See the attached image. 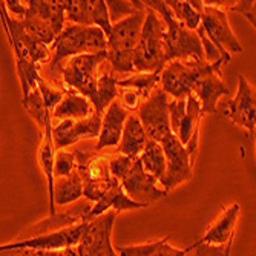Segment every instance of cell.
Wrapping results in <instances>:
<instances>
[{
	"mask_svg": "<svg viewBox=\"0 0 256 256\" xmlns=\"http://www.w3.org/2000/svg\"><path fill=\"white\" fill-rule=\"evenodd\" d=\"M168 94L161 89H155L152 96L142 102L138 108V120L142 122L146 135L152 142L158 143L166 156V175L161 180L160 186L166 192L175 189L181 182L192 180V156L198 149L200 130L192 135L188 144H181L176 135L172 134L169 126L168 112Z\"/></svg>",
	"mask_w": 256,
	"mask_h": 256,
	"instance_id": "6da1fadb",
	"label": "cell"
},
{
	"mask_svg": "<svg viewBox=\"0 0 256 256\" xmlns=\"http://www.w3.org/2000/svg\"><path fill=\"white\" fill-rule=\"evenodd\" d=\"M50 51L51 60L48 74L56 83H58L62 63L76 56L106 51V36L97 26H80L68 23L50 46Z\"/></svg>",
	"mask_w": 256,
	"mask_h": 256,
	"instance_id": "7a4b0ae2",
	"label": "cell"
},
{
	"mask_svg": "<svg viewBox=\"0 0 256 256\" xmlns=\"http://www.w3.org/2000/svg\"><path fill=\"white\" fill-rule=\"evenodd\" d=\"M144 6L155 11L166 26L164 46L166 60L181 62H204L201 42L196 31L188 30L181 22H178L172 11L168 8L164 0H144Z\"/></svg>",
	"mask_w": 256,
	"mask_h": 256,
	"instance_id": "3957f363",
	"label": "cell"
},
{
	"mask_svg": "<svg viewBox=\"0 0 256 256\" xmlns=\"http://www.w3.org/2000/svg\"><path fill=\"white\" fill-rule=\"evenodd\" d=\"M146 18V6L136 10L132 16L112 23V30L106 37V60L110 63L115 72L134 71V52L142 34Z\"/></svg>",
	"mask_w": 256,
	"mask_h": 256,
	"instance_id": "277c9868",
	"label": "cell"
},
{
	"mask_svg": "<svg viewBox=\"0 0 256 256\" xmlns=\"http://www.w3.org/2000/svg\"><path fill=\"white\" fill-rule=\"evenodd\" d=\"M164 34L166 26L162 20L155 11L146 8V18L132 58L134 71L144 74H160L168 64Z\"/></svg>",
	"mask_w": 256,
	"mask_h": 256,
	"instance_id": "5b68a950",
	"label": "cell"
},
{
	"mask_svg": "<svg viewBox=\"0 0 256 256\" xmlns=\"http://www.w3.org/2000/svg\"><path fill=\"white\" fill-rule=\"evenodd\" d=\"M224 64V58H220L216 63L181 60L169 62L160 72V89L164 90L168 96H172L174 100H184L186 97L192 94L194 86L200 78H202L208 72L221 74V68Z\"/></svg>",
	"mask_w": 256,
	"mask_h": 256,
	"instance_id": "8992f818",
	"label": "cell"
},
{
	"mask_svg": "<svg viewBox=\"0 0 256 256\" xmlns=\"http://www.w3.org/2000/svg\"><path fill=\"white\" fill-rule=\"evenodd\" d=\"M72 152L77 161V172L83 181V196L94 202L100 201L110 186L118 181L109 174L108 155H103L96 149L86 150L82 148H76Z\"/></svg>",
	"mask_w": 256,
	"mask_h": 256,
	"instance_id": "52a82bcc",
	"label": "cell"
},
{
	"mask_svg": "<svg viewBox=\"0 0 256 256\" xmlns=\"http://www.w3.org/2000/svg\"><path fill=\"white\" fill-rule=\"evenodd\" d=\"M104 60L106 51L71 57L69 62L60 69L63 88L77 92V94L86 97L90 102L97 88V68Z\"/></svg>",
	"mask_w": 256,
	"mask_h": 256,
	"instance_id": "ba28073f",
	"label": "cell"
},
{
	"mask_svg": "<svg viewBox=\"0 0 256 256\" xmlns=\"http://www.w3.org/2000/svg\"><path fill=\"white\" fill-rule=\"evenodd\" d=\"M201 26L207 38L216 46L221 58H224L226 63H228L232 58L228 52L234 54L242 52V44L235 36L234 30L230 28L226 11H222L220 6L210 5L208 2H202Z\"/></svg>",
	"mask_w": 256,
	"mask_h": 256,
	"instance_id": "9c48e42d",
	"label": "cell"
},
{
	"mask_svg": "<svg viewBox=\"0 0 256 256\" xmlns=\"http://www.w3.org/2000/svg\"><path fill=\"white\" fill-rule=\"evenodd\" d=\"M0 16H2L6 37L10 38V43L12 46L16 62L28 60L36 63L37 66L40 63H50L51 60L50 48L38 43L32 36H30L18 18L10 16V12L5 8V2H0Z\"/></svg>",
	"mask_w": 256,
	"mask_h": 256,
	"instance_id": "30bf717a",
	"label": "cell"
},
{
	"mask_svg": "<svg viewBox=\"0 0 256 256\" xmlns=\"http://www.w3.org/2000/svg\"><path fill=\"white\" fill-rule=\"evenodd\" d=\"M115 218H117L115 212H106L86 222L83 236L76 247L78 256H118L112 246Z\"/></svg>",
	"mask_w": 256,
	"mask_h": 256,
	"instance_id": "8fae6325",
	"label": "cell"
},
{
	"mask_svg": "<svg viewBox=\"0 0 256 256\" xmlns=\"http://www.w3.org/2000/svg\"><path fill=\"white\" fill-rule=\"evenodd\" d=\"M216 112L230 118L236 126L254 132L256 126V102L254 89L244 76H238V92L234 100L216 104Z\"/></svg>",
	"mask_w": 256,
	"mask_h": 256,
	"instance_id": "7c38bea8",
	"label": "cell"
},
{
	"mask_svg": "<svg viewBox=\"0 0 256 256\" xmlns=\"http://www.w3.org/2000/svg\"><path fill=\"white\" fill-rule=\"evenodd\" d=\"M86 222H80L71 227H66L57 232H51L46 235H38L32 238H23L8 244L0 246V252L4 250H16V248H26L34 252H50V250H60L66 247H77L80 242Z\"/></svg>",
	"mask_w": 256,
	"mask_h": 256,
	"instance_id": "4fadbf2b",
	"label": "cell"
},
{
	"mask_svg": "<svg viewBox=\"0 0 256 256\" xmlns=\"http://www.w3.org/2000/svg\"><path fill=\"white\" fill-rule=\"evenodd\" d=\"M120 184L128 198L146 207L168 196L169 194L164 189L158 188V181L143 170L140 158H135L132 168L129 169L128 175L120 181Z\"/></svg>",
	"mask_w": 256,
	"mask_h": 256,
	"instance_id": "5bb4252c",
	"label": "cell"
},
{
	"mask_svg": "<svg viewBox=\"0 0 256 256\" xmlns=\"http://www.w3.org/2000/svg\"><path fill=\"white\" fill-rule=\"evenodd\" d=\"M102 128V115H90L84 120H62L52 126V143L56 150L74 146L83 138H97Z\"/></svg>",
	"mask_w": 256,
	"mask_h": 256,
	"instance_id": "9a60e30c",
	"label": "cell"
},
{
	"mask_svg": "<svg viewBox=\"0 0 256 256\" xmlns=\"http://www.w3.org/2000/svg\"><path fill=\"white\" fill-rule=\"evenodd\" d=\"M240 214L241 206L238 202H234L212 222L206 234L189 247L195 250L198 246H226L230 240H234Z\"/></svg>",
	"mask_w": 256,
	"mask_h": 256,
	"instance_id": "2e32d148",
	"label": "cell"
},
{
	"mask_svg": "<svg viewBox=\"0 0 256 256\" xmlns=\"http://www.w3.org/2000/svg\"><path fill=\"white\" fill-rule=\"evenodd\" d=\"M103 114L104 115H102L100 134L97 136L98 140H97V144L94 148L97 152H100L106 148L118 146L126 118L129 117L128 110L115 100L106 108V110Z\"/></svg>",
	"mask_w": 256,
	"mask_h": 256,
	"instance_id": "e0dca14e",
	"label": "cell"
},
{
	"mask_svg": "<svg viewBox=\"0 0 256 256\" xmlns=\"http://www.w3.org/2000/svg\"><path fill=\"white\" fill-rule=\"evenodd\" d=\"M89 210H90V206L86 202L76 204L74 207H71L69 210L63 212V214H56V215L46 218L40 222L32 224L30 228H26L25 232H23L22 240L38 236V235H46V234H51V232H57V230H62L66 227L84 222V216Z\"/></svg>",
	"mask_w": 256,
	"mask_h": 256,
	"instance_id": "ac0fdd59",
	"label": "cell"
},
{
	"mask_svg": "<svg viewBox=\"0 0 256 256\" xmlns=\"http://www.w3.org/2000/svg\"><path fill=\"white\" fill-rule=\"evenodd\" d=\"M192 94L200 103L201 117L206 114H216L218 100L230 96V89L222 83L220 72H208L196 82Z\"/></svg>",
	"mask_w": 256,
	"mask_h": 256,
	"instance_id": "d6986e66",
	"label": "cell"
},
{
	"mask_svg": "<svg viewBox=\"0 0 256 256\" xmlns=\"http://www.w3.org/2000/svg\"><path fill=\"white\" fill-rule=\"evenodd\" d=\"M144 207L146 206L138 204V202L132 201L130 198H128L126 194L123 192L120 181H115L110 186V189L103 195V198L100 201H97L94 204V207H90V210L84 216V222H89L94 218L106 214L109 208H114L115 214H120L123 210H136V208H144Z\"/></svg>",
	"mask_w": 256,
	"mask_h": 256,
	"instance_id": "ffe728a7",
	"label": "cell"
},
{
	"mask_svg": "<svg viewBox=\"0 0 256 256\" xmlns=\"http://www.w3.org/2000/svg\"><path fill=\"white\" fill-rule=\"evenodd\" d=\"M38 164L48 181L50 190V216L56 215V204H54V160H56V149L52 143V123L48 122L42 130V142L38 146Z\"/></svg>",
	"mask_w": 256,
	"mask_h": 256,
	"instance_id": "44dd1931",
	"label": "cell"
},
{
	"mask_svg": "<svg viewBox=\"0 0 256 256\" xmlns=\"http://www.w3.org/2000/svg\"><path fill=\"white\" fill-rule=\"evenodd\" d=\"M148 135L146 130L138 120L136 115H129L126 118L123 134L118 143V154L130 156V158H138L146 148L148 143Z\"/></svg>",
	"mask_w": 256,
	"mask_h": 256,
	"instance_id": "7402d4cb",
	"label": "cell"
},
{
	"mask_svg": "<svg viewBox=\"0 0 256 256\" xmlns=\"http://www.w3.org/2000/svg\"><path fill=\"white\" fill-rule=\"evenodd\" d=\"M94 114V108L86 97L77 94L74 90H69L68 94H64L62 102L54 108L51 118L54 117L57 120H84Z\"/></svg>",
	"mask_w": 256,
	"mask_h": 256,
	"instance_id": "603a6c76",
	"label": "cell"
},
{
	"mask_svg": "<svg viewBox=\"0 0 256 256\" xmlns=\"http://www.w3.org/2000/svg\"><path fill=\"white\" fill-rule=\"evenodd\" d=\"M25 4L28 12L38 17L44 23H48L56 36L63 31L66 25L63 0H30V2Z\"/></svg>",
	"mask_w": 256,
	"mask_h": 256,
	"instance_id": "cb8c5ba5",
	"label": "cell"
},
{
	"mask_svg": "<svg viewBox=\"0 0 256 256\" xmlns=\"http://www.w3.org/2000/svg\"><path fill=\"white\" fill-rule=\"evenodd\" d=\"M82 196H83V181L77 170L68 176L54 180V204H56V207L76 202Z\"/></svg>",
	"mask_w": 256,
	"mask_h": 256,
	"instance_id": "d4e9b609",
	"label": "cell"
},
{
	"mask_svg": "<svg viewBox=\"0 0 256 256\" xmlns=\"http://www.w3.org/2000/svg\"><path fill=\"white\" fill-rule=\"evenodd\" d=\"M138 158L142 161L143 170L150 176H154L158 182H161V180L166 175L168 162H166L164 152H162L160 144L152 142V140H148L144 150L140 154Z\"/></svg>",
	"mask_w": 256,
	"mask_h": 256,
	"instance_id": "484cf974",
	"label": "cell"
},
{
	"mask_svg": "<svg viewBox=\"0 0 256 256\" xmlns=\"http://www.w3.org/2000/svg\"><path fill=\"white\" fill-rule=\"evenodd\" d=\"M200 120H201V110L200 103L194 94L186 97V110L178 126V140L181 144H188L195 132L200 130Z\"/></svg>",
	"mask_w": 256,
	"mask_h": 256,
	"instance_id": "4316f807",
	"label": "cell"
},
{
	"mask_svg": "<svg viewBox=\"0 0 256 256\" xmlns=\"http://www.w3.org/2000/svg\"><path fill=\"white\" fill-rule=\"evenodd\" d=\"M117 80L118 78H115L110 74H103L97 78L96 94L90 98V104L97 115H103L106 108L118 97Z\"/></svg>",
	"mask_w": 256,
	"mask_h": 256,
	"instance_id": "83f0119b",
	"label": "cell"
},
{
	"mask_svg": "<svg viewBox=\"0 0 256 256\" xmlns=\"http://www.w3.org/2000/svg\"><path fill=\"white\" fill-rule=\"evenodd\" d=\"M160 84V74H144L138 72L134 77H128L124 80H117V88H130L136 90L142 100H148L155 88Z\"/></svg>",
	"mask_w": 256,
	"mask_h": 256,
	"instance_id": "f1b7e54d",
	"label": "cell"
},
{
	"mask_svg": "<svg viewBox=\"0 0 256 256\" xmlns=\"http://www.w3.org/2000/svg\"><path fill=\"white\" fill-rule=\"evenodd\" d=\"M22 104H23V108L28 110L30 117L36 122V124L38 126L40 132L44 129L46 123L51 122V112L46 109L38 88L37 89H32L30 92L28 97L22 98Z\"/></svg>",
	"mask_w": 256,
	"mask_h": 256,
	"instance_id": "f546056e",
	"label": "cell"
},
{
	"mask_svg": "<svg viewBox=\"0 0 256 256\" xmlns=\"http://www.w3.org/2000/svg\"><path fill=\"white\" fill-rule=\"evenodd\" d=\"M168 8L172 11L174 17L181 22L182 25L190 30V31H196L198 26L201 25V14L196 12L188 0H164Z\"/></svg>",
	"mask_w": 256,
	"mask_h": 256,
	"instance_id": "4dcf8cb0",
	"label": "cell"
},
{
	"mask_svg": "<svg viewBox=\"0 0 256 256\" xmlns=\"http://www.w3.org/2000/svg\"><path fill=\"white\" fill-rule=\"evenodd\" d=\"M64 18L72 25L92 26L90 23V8L92 0H63Z\"/></svg>",
	"mask_w": 256,
	"mask_h": 256,
	"instance_id": "1f68e13d",
	"label": "cell"
},
{
	"mask_svg": "<svg viewBox=\"0 0 256 256\" xmlns=\"http://www.w3.org/2000/svg\"><path fill=\"white\" fill-rule=\"evenodd\" d=\"M106 6L109 11L110 23H117V22L132 16L136 10L143 8L144 4L138 2V0H134V2H115V0H108Z\"/></svg>",
	"mask_w": 256,
	"mask_h": 256,
	"instance_id": "d6a6232c",
	"label": "cell"
},
{
	"mask_svg": "<svg viewBox=\"0 0 256 256\" xmlns=\"http://www.w3.org/2000/svg\"><path fill=\"white\" fill-rule=\"evenodd\" d=\"M77 170V161L72 150H56V160H54V180L68 176Z\"/></svg>",
	"mask_w": 256,
	"mask_h": 256,
	"instance_id": "836d02e7",
	"label": "cell"
},
{
	"mask_svg": "<svg viewBox=\"0 0 256 256\" xmlns=\"http://www.w3.org/2000/svg\"><path fill=\"white\" fill-rule=\"evenodd\" d=\"M90 23H92V26L100 28L104 32L106 37L109 36V32L112 30V23H110V18H109V11H108L104 0H92Z\"/></svg>",
	"mask_w": 256,
	"mask_h": 256,
	"instance_id": "e575fe53",
	"label": "cell"
},
{
	"mask_svg": "<svg viewBox=\"0 0 256 256\" xmlns=\"http://www.w3.org/2000/svg\"><path fill=\"white\" fill-rule=\"evenodd\" d=\"M135 161V158H130V156H126V155H122V154H114V155H108V164H109V174L112 178L122 181L129 169L132 168V162Z\"/></svg>",
	"mask_w": 256,
	"mask_h": 256,
	"instance_id": "d590c367",
	"label": "cell"
},
{
	"mask_svg": "<svg viewBox=\"0 0 256 256\" xmlns=\"http://www.w3.org/2000/svg\"><path fill=\"white\" fill-rule=\"evenodd\" d=\"M37 88L40 90L42 94V98H43V103L46 106V109H48L51 114L54 110V108L62 102V98L64 97V92L66 90H57L56 88H51L48 83H46L42 77L37 80Z\"/></svg>",
	"mask_w": 256,
	"mask_h": 256,
	"instance_id": "8d00e7d4",
	"label": "cell"
},
{
	"mask_svg": "<svg viewBox=\"0 0 256 256\" xmlns=\"http://www.w3.org/2000/svg\"><path fill=\"white\" fill-rule=\"evenodd\" d=\"M158 244H160V240L154 242L138 244V246H122L115 248V253L118 256H152Z\"/></svg>",
	"mask_w": 256,
	"mask_h": 256,
	"instance_id": "74e56055",
	"label": "cell"
},
{
	"mask_svg": "<svg viewBox=\"0 0 256 256\" xmlns=\"http://www.w3.org/2000/svg\"><path fill=\"white\" fill-rule=\"evenodd\" d=\"M190 252H192L190 247H186V248L172 247L169 244V236H164L162 240H160V244L152 256H188Z\"/></svg>",
	"mask_w": 256,
	"mask_h": 256,
	"instance_id": "f35d334b",
	"label": "cell"
},
{
	"mask_svg": "<svg viewBox=\"0 0 256 256\" xmlns=\"http://www.w3.org/2000/svg\"><path fill=\"white\" fill-rule=\"evenodd\" d=\"M120 96V104L126 109V110H138L140 104H142V98L136 94V90L130 89V88H122V90L118 92Z\"/></svg>",
	"mask_w": 256,
	"mask_h": 256,
	"instance_id": "ab89813d",
	"label": "cell"
},
{
	"mask_svg": "<svg viewBox=\"0 0 256 256\" xmlns=\"http://www.w3.org/2000/svg\"><path fill=\"white\" fill-rule=\"evenodd\" d=\"M254 0H242V2H235V5H232L228 10L232 12H238L241 16H244L252 25L254 26Z\"/></svg>",
	"mask_w": 256,
	"mask_h": 256,
	"instance_id": "60d3db41",
	"label": "cell"
},
{
	"mask_svg": "<svg viewBox=\"0 0 256 256\" xmlns=\"http://www.w3.org/2000/svg\"><path fill=\"white\" fill-rule=\"evenodd\" d=\"M232 241L234 240H230L228 242H232ZM228 242L226 246H198L195 248L194 256H224Z\"/></svg>",
	"mask_w": 256,
	"mask_h": 256,
	"instance_id": "b9f144b4",
	"label": "cell"
},
{
	"mask_svg": "<svg viewBox=\"0 0 256 256\" xmlns=\"http://www.w3.org/2000/svg\"><path fill=\"white\" fill-rule=\"evenodd\" d=\"M38 256H78L76 247H66L60 250H50V252H37Z\"/></svg>",
	"mask_w": 256,
	"mask_h": 256,
	"instance_id": "7bdbcfd3",
	"label": "cell"
},
{
	"mask_svg": "<svg viewBox=\"0 0 256 256\" xmlns=\"http://www.w3.org/2000/svg\"><path fill=\"white\" fill-rule=\"evenodd\" d=\"M0 256H38V254L34 250L16 248V250H4V252H0Z\"/></svg>",
	"mask_w": 256,
	"mask_h": 256,
	"instance_id": "ee69618b",
	"label": "cell"
},
{
	"mask_svg": "<svg viewBox=\"0 0 256 256\" xmlns=\"http://www.w3.org/2000/svg\"><path fill=\"white\" fill-rule=\"evenodd\" d=\"M234 242V241H232ZM232 242H228V246H227V250H226V254L224 256H230V252H232Z\"/></svg>",
	"mask_w": 256,
	"mask_h": 256,
	"instance_id": "f6af8a7d",
	"label": "cell"
}]
</instances>
